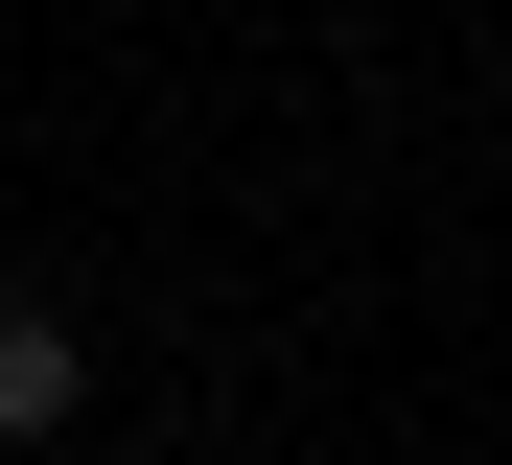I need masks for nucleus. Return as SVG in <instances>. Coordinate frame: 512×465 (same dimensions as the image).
<instances>
[{"mask_svg":"<svg viewBox=\"0 0 512 465\" xmlns=\"http://www.w3.org/2000/svg\"><path fill=\"white\" fill-rule=\"evenodd\" d=\"M70 372H94V349H70V303H0V442H47Z\"/></svg>","mask_w":512,"mask_h":465,"instance_id":"nucleus-1","label":"nucleus"},{"mask_svg":"<svg viewBox=\"0 0 512 465\" xmlns=\"http://www.w3.org/2000/svg\"><path fill=\"white\" fill-rule=\"evenodd\" d=\"M0 465H24V442H0Z\"/></svg>","mask_w":512,"mask_h":465,"instance_id":"nucleus-2","label":"nucleus"}]
</instances>
